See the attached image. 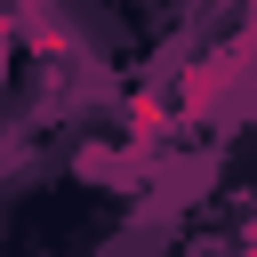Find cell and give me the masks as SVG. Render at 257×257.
<instances>
[{"label": "cell", "instance_id": "obj_1", "mask_svg": "<svg viewBox=\"0 0 257 257\" xmlns=\"http://www.w3.org/2000/svg\"><path fill=\"white\" fill-rule=\"evenodd\" d=\"M0 64H8V24H0Z\"/></svg>", "mask_w": 257, "mask_h": 257}]
</instances>
